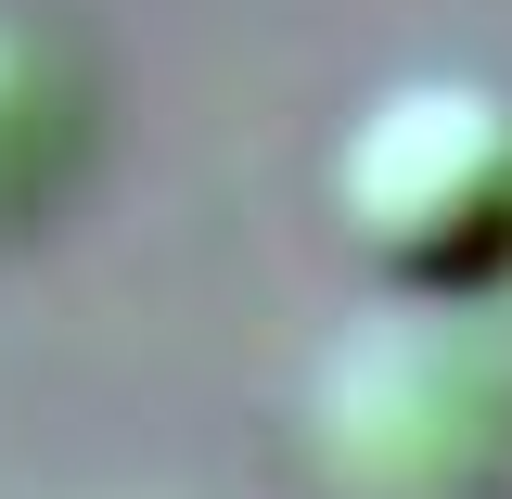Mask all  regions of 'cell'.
I'll return each mask as SVG.
<instances>
[{
    "mask_svg": "<svg viewBox=\"0 0 512 499\" xmlns=\"http://www.w3.org/2000/svg\"><path fill=\"white\" fill-rule=\"evenodd\" d=\"M333 231L397 308H474L512 282V90L397 77L333 141Z\"/></svg>",
    "mask_w": 512,
    "mask_h": 499,
    "instance_id": "6da1fadb",
    "label": "cell"
},
{
    "mask_svg": "<svg viewBox=\"0 0 512 499\" xmlns=\"http://www.w3.org/2000/svg\"><path fill=\"white\" fill-rule=\"evenodd\" d=\"M320 448L359 499H512V333L397 308L320 372Z\"/></svg>",
    "mask_w": 512,
    "mask_h": 499,
    "instance_id": "7a4b0ae2",
    "label": "cell"
},
{
    "mask_svg": "<svg viewBox=\"0 0 512 499\" xmlns=\"http://www.w3.org/2000/svg\"><path fill=\"white\" fill-rule=\"evenodd\" d=\"M90 128H103L90 64L64 52L39 13H0V231H39L64 192H77Z\"/></svg>",
    "mask_w": 512,
    "mask_h": 499,
    "instance_id": "3957f363",
    "label": "cell"
}]
</instances>
